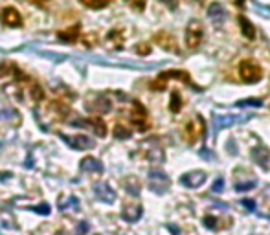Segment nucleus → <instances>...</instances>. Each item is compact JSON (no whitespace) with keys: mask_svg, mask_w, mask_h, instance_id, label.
<instances>
[{"mask_svg":"<svg viewBox=\"0 0 270 235\" xmlns=\"http://www.w3.org/2000/svg\"><path fill=\"white\" fill-rule=\"evenodd\" d=\"M169 79H178V81H182V83H188V85H191L195 90H201L199 86H195L193 83H191L190 74H188V72H184V70H167V72H162V74H160L158 77H156V79L151 83V88H153V90H164Z\"/></svg>","mask_w":270,"mask_h":235,"instance_id":"obj_1","label":"nucleus"},{"mask_svg":"<svg viewBox=\"0 0 270 235\" xmlns=\"http://www.w3.org/2000/svg\"><path fill=\"white\" fill-rule=\"evenodd\" d=\"M204 39V28L199 21H191L186 28V46L190 50H197Z\"/></svg>","mask_w":270,"mask_h":235,"instance_id":"obj_2","label":"nucleus"},{"mask_svg":"<svg viewBox=\"0 0 270 235\" xmlns=\"http://www.w3.org/2000/svg\"><path fill=\"white\" fill-rule=\"evenodd\" d=\"M239 75L244 83H257L263 77V70L254 61H243L239 64Z\"/></svg>","mask_w":270,"mask_h":235,"instance_id":"obj_3","label":"nucleus"},{"mask_svg":"<svg viewBox=\"0 0 270 235\" xmlns=\"http://www.w3.org/2000/svg\"><path fill=\"white\" fill-rule=\"evenodd\" d=\"M131 122L138 131H147L149 129V118L147 110L140 101H133V107H131Z\"/></svg>","mask_w":270,"mask_h":235,"instance_id":"obj_4","label":"nucleus"},{"mask_svg":"<svg viewBox=\"0 0 270 235\" xmlns=\"http://www.w3.org/2000/svg\"><path fill=\"white\" fill-rule=\"evenodd\" d=\"M59 138L63 140L64 144H68V147L72 149H77V151H85L90 149V147H94V140L86 136V134H74V136H66V134H61L59 133Z\"/></svg>","mask_w":270,"mask_h":235,"instance_id":"obj_5","label":"nucleus"},{"mask_svg":"<svg viewBox=\"0 0 270 235\" xmlns=\"http://www.w3.org/2000/svg\"><path fill=\"white\" fill-rule=\"evenodd\" d=\"M171 180L169 176L162 171H149V187L154 193H165L169 189Z\"/></svg>","mask_w":270,"mask_h":235,"instance_id":"obj_6","label":"nucleus"},{"mask_svg":"<svg viewBox=\"0 0 270 235\" xmlns=\"http://www.w3.org/2000/svg\"><path fill=\"white\" fill-rule=\"evenodd\" d=\"M204 133V122L202 118H195L193 122H190L184 129V140L188 144H195L197 140L201 138Z\"/></svg>","mask_w":270,"mask_h":235,"instance_id":"obj_7","label":"nucleus"},{"mask_svg":"<svg viewBox=\"0 0 270 235\" xmlns=\"http://www.w3.org/2000/svg\"><path fill=\"white\" fill-rule=\"evenodd\" d=\"M86 108H88V112L96 114V116H101V114L111 112L112 103L109 101L105 96H96L94 99H88V103H86Z\"/></svg>","mask_w":270,"mask_h":235,"instance_id":"obj_8","label":"nucleus"},{"mask_svg":"<svg viewBox=\"0 0 270 235\" xmlns=\"http://www.w3.org/2000/svg\"><path fill=\"white\" fill-rule=\"evenodd\" d=\"M0 21L8 28H19L22 26V17L15 8H4L0 11Z\"/></svg>","mask_w":270,"mask_h":235,"instance_id":"obj_9","label":"nucleus"},{"mask_svg":"<svg viewBox=\"0 0 270 235\" xmlns=\"http://www.w3.org/2000/svg\"><path fill=\"white\" fill-rule=\"evenodd\" d=\"M143 156L147 158L149 162H164V149L160 147L158 142H154V140H151V142H147L145 144V147H143Z\"/></svg>","mask_w":270,"mask_h":235,"instance_id":"obj_10","label":"nucleus"},{"mask_svg":"<svg viewBox=\"0 0 270 235\" xmlns=\"http://www.w3.org/2000/svg\"><path fill=\"white\" fill-rule=\"evenodd\" d=\"M72 125H83V127H90L96 134H98V136H100V138H103V136L107 134L105 122H103L101 118H98V116L86 118L85 122H72Z\"/></svg>","mask_w":270,"mask_h":235,"instance_id":"obj_11","label":"nucleus"},{"mask_svg":"<svg viewBox=\"0 0 270 235\" xmlns=\"http://www.w3.org/2000/svg\"><path fill=\"white\" fill-rule=\"evenodd\" d=\"M46 110H48V116H52L50 122H55V120H63L68 114V105L63 101H48Z\"/></svg>","mask_w":270,"mask_h":235,"instance_id":"obj_12","label":"nucleus"},{"mask_svg":"<svg viewBox=\"0 0 270 235\" xmlns=\"http://www.w3.org/2000/svg\"><path fill=\"white\" fill-rule=\"evenodd\" d=\"M94 193H96V197L100 198L101 202L112 204L114 200H116V193L112 191V187L109 186V184H103V182L96 184V186H94Z\"/></svg>","mask_w":270,"mask_h":235,"instance_id":"obj_13","label":"nucleus"},{"mask_svg":"<svg viewBox=\"0 0 270 235\" xmlns=\"http://www.w3.org/2000/svg\"><path fill=\"white\" fill-rule=\"evenodd\" d=\"M204 180H206V173L204 171H190L182 176L180 182H182L186 187H199L204 184Z\"/></svg>","mask_w":270,"mask_h":235,"instance_id":"obj_14","label":"nucleus"},{"mask_svg":"<svg viewBox=\"0 0 270 235\" xmlns=\"http://www.w3.org/2000/svg\"><path fill=\"white\" fill-rule=\"evenodd\" d=\"M154 41H156L164 50H167V52H178V48H176V41L171 33H167V32L156 33V35H154Z\"/></svg>","mask_w":270,"mask_h":235,"instance_id":"obj_15","label":"nucleus"},{"mask_svg":"<svg viewBox=\"0 0 270 235\" xmlns=\"http://www.w3.org/2000/svg\"><path fill=\"white\" fill-rule=\"evenodd\" d=\"M143 213L142 204H125V208L122 209V217L129 222H136Z\"/></svg>","mask_w":270,"mask_h":235,"instance_id":"obj_16","label":"nucleus"},{"mask_svg":"<svg viewBox=\"0 0 270 235\" xmlns=\"http://www.w3.org/2000/svg\"><path fill=\"white\" fill-rule=\"evenodd\" d=\"M107 48L111 50H122L123 48V33L120 30H111L107 35Z\"/></svg>","mask_w":270,"mask_h":235,"instance_id":"obj_17","label":"nucleus"},{"mask_svg":"<svg viewBox=\"0 0 270 235\" xmlns=\"http://www.w3.org/2000/svg\"><path fill=\"white\" fill-rule=\"evenodd\" d=\"M81 169L85 173H103V166L100 160H96L92 156H86L81 160Z\"/></svg>","mask_w":270,"mask_h":235,"instance_id":"obj_18","label":"nucleus"},{"mask_svg":"<svg viewBox=\"0 0 270 235\" xmlns=\"http://www.w3.org/2000/svg\"><path fill=\"white\" fill-rule=\"evenodd\" d=\"M208 15H210V19L213 21V24L219 26V24L226 19V11H224V8L221 4H212L208 8Z\"/></svg>","mask_w":270,"mask_h":235,"instance_id":"obj_19","label":"nucleus"},{"mask_svg":"<svg viewBox=\"0 0 270 235\" xmlns=\"http://www.w3.org/2000/svg\"><path fill=\"white\" fill-rule=\"evenodd\" d=\"M57 37L64 43H75V39L79 37V26H72L68 30H63V32L57 33Z\"/></svg>","mask_w":270,"mask_h":235,"instance_id":"obj_20","label":"nucleus"},{"mask_svg":"<svg viewBox=\"0 0 270 235\" xmlns=\"http://www.w3.org/2000/svg\"><path fill=\"white\" fill-rule=\"evenodd\" d=\"M239 24H241V32H243L244 37L250 39V41H252V39H255V28L250 24V21L246 19V17H244V15L239 17Z\"/></svg>","mask_w":270,"mask_h":235,"instance_id":"obj_21","label":"nucleus"},{"mask_svg":"<svg viewBox=\"0 0 270 235\" xmlns=\"http://www.w3.org/2000/svg\"><path fill=\"white\" fill-rule=\"evenodd\" d=\"M235 122H237L235 116H215L213 118V129H215V131H221V129H226V127H230V125H233Z\"/></svg>","mask_w":270,"mask_h":235,"instance_id":"obj_22","label":"nucleus"},{"mask_svg":"<svg viewBox=\"0 0 270 235\" xmlns=\"http://www.w3.org/2000/svg\"><path fill=\"white\" fill-rule=\"evenodd\" d=\"M79 2L86 8H90V10H103V8L109 6L111 0H79Z\"/></svg>","mask_w":270,"mask_h":235,"instance_id":"obj_23","label":"nucleus"},{"mask_svg":"<svg viewBox=\"0 0 270 235\" xmlns=\"http://www.w3.org/2000/svg\"><path fill=\"white\" fill-rule=\"evenodd\" d=\"M180 108H182V99H180V94L178 92H173L171 94V103H169V110L171 112H178Z\"/></svg>","mask_w":270,"mask_h":235,"instance_id":"obj_24","label":"nucleus"},{"mask_svg":"<svg viewBox=\"0 0 270 235\" xmlns=\"http://www.w3.org/2000/svg\"><path fill=\"white\" fill-rule=\"evenodd\" d=\"M30 97H32V101H35V103L43 101L44 90L39 85H32V88H30Z\"/></svg>","mask_w":270,"mask_h":235,"instance_id":"obj_25","label":"nucleus"},{"mask_svg":"<svg viewBox=\"0 0 270 235\" xmlns=\"http://www.w3.org/2000/svg\"><path fill=\"white\" fill-rule=\"evenodd\" d=\"M125 187H127V191L131 195H138L140 193V184H138V180L134 176H129L127 180H125Z\"/></svg>","mask_w":270,"mask_h":235,"instance_id":"obj_26","label":"nucleus"},{"mask_svg":"<svg viewBox=\"0 0 270 235\" xmlns=\"http://www.w3.org/2000/svg\"><path fill=\"white\" fill-rule=\"evenodd\" d=\"M125 4L129 8H133L134 11H138V13H142L145 10V6H147V0H125Z\"/></svg>","mask_w":270,"mask_h":235,"instance_id":"obj_27","label":"nucleus"},{"mask_svg":"<svg viewBox=\"0 0 270 235\" xmlns=\"http://www.w3.org/2000/svg\"><path fill=\"white\" fill-rule=\"evenodd\" d=\"M114 136H116L118 140H127V138H131V133H129V129H125L123 125H116Z\"/></svg>","mask_w":270,"mask_h":235,"instance_id":"obj_28","label":"nucleus"},{"mask_svg":"<svg viewBox=\"0 0 270 235\" xmlns=\"http://www.w3.org/2000/svg\"><path fill=\"white\" fill-rule=\"evenodd\" d=\"M237 105H239V107H261V105H263V101H261V99H254V97H252V99H243V101H239Z\"/></svg>","mask_w":270,"mask_h":235,"instance_id":"obj_29","label":"nucleus"},{"mask_svg":"<svg viewBox=\"0 0 270 235\" xmlns=\"http://www.w3.org/2000/svg\"><path fill=\"white\" fill-rule=\"evenodd\" d=\"M136 54H140V55H149L151 54V46H149L147 43H140L136 46Z\"/></svg>","mask_w":270,"mask_h":235,"instance_id":"obj_30","label":"nucleus"},{"mask_svg":"<svg viewBox=\"0 0 270 235\" xmlns=\"http://www.w3.org/2000/svg\"><path fill=\"white\" fill-rule=\"evenodd\" d=\"M33 211H37L41 215H48L50 213V206L48 204H39V208H33Z\"/></svg>","mask_w":270,"mask_h":235,"instance_id":"obj_31","label":"nucleus"},{"mask_svg":"<svg viewBox=\"0 0 270 235\" xmlns=\"http://www.w3.org/2000/svg\"><path fill=\"white\" fill-rule=\"evenodd\" d=\"M255 186V182L252 180V182H248V184H237V186H235V189H237V191H246V189H250V187H254Z\"/></svg>","mask_w":270,"mask_h":235,"instance_id":"obj_32","label":"nucleus"},{"mask_svg":"<svg viewBox=\"0 0 270 235\" xmlns=\"http://www.w3.org/2000/svg\"><path fill=\"white\" fill-rule=\"evenodd\" d=\"M223 184H224V182H223V178H219V180L215 182V184H213L212 191H213V193H219V191H221V189H223Z\"/></svg>","mask_w":270,"mask_h":235,"instance_id":"obj_33","label":"nucleus"},{"mask_svg":"<svg viewBox=\"0 0 270 235\" xmlns=\"http://www.w3.org/2000/svg\"><path fill=\"white\" fill-rule=\"evenodd\" d=\"M243 206H246L250 211H254V202L252 200H243Z\"/></svg>","mask_w":270,"mask_h":235,"instance_id":"obj_34","label":"nucleus"},{"mask_svg":"<svg viewBox=\"0 0 270 235\" xmlns=\"http://www.w3.org/2000/svg\"><path fill=\"white\" fill-rule=\"evenodd\" d=\"M33 2H35V4H39V6H41V4H44V2H48V0H33Z\"/></svg>","mask_w":270,"mask_h":235,"instance_id":"obj_35","label":"nucleus"}]
</instances>
